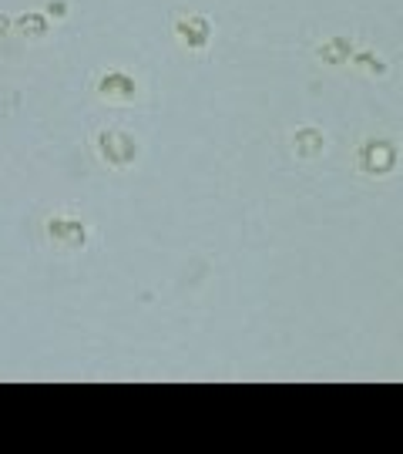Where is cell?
<instances>
[{"mask_svg": "<svg viewBox=\"0 0 403 454\" xmlns=\"http://www.w3.org/2000/svg\"><path fill=\"white\" fill-rule=\"evenodd\" d=\"M50 236H58V239H65V243H81L84 239V229L78 223H54L50 226Z\"/></svg>", "mask_w": 403, "mask_h": 454, "instance_id": "2", "label": "cell"}, {"mask_svg": "<svg viewBox=\"0 0 403 454\" xmlns=\"http://www.w3.org/2000/svg\"><path fill=\"white\" fill-rule=\"evenodd\" d=\"M182 37H185V41H192V44H205V37H209V31H205V20L182 24Z\"/></svg>", "mask_w": 403, "mask_h": 454, "instance_id": "4", "label": "cell"}, {"mask_svg": "<svg viewBox=\"0 0 403 454\" xmlns=\"http://www.w3.org/2000/svg\"><path fill=\"white\" fill-rule=\"evenodd\" d=\"M105 95L112 91V95H135V84L128 82V78H121V74H112V78H105V88H101Z\"/></svg>", "mask_w": 403, "mask_h": 454, "instance_id": "3", "label": "cell"}, {"mask_svg": "<svg viewBox=\"0 0 403 454\" xmlns=\"http://www.w3.org/2000/svg\"><path fill=\"white\" fill-rule=\"evenodd\" d=\"M101 152L112 159V162L125 165L135 155V145L128 142V135H118V131H112V135H105L101 138Z\"/></svg>", "mask_w": 403, "mask_h": 454, "instance_id": "1", "label": "cell"}]
</instances>
